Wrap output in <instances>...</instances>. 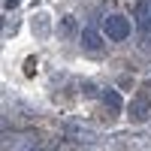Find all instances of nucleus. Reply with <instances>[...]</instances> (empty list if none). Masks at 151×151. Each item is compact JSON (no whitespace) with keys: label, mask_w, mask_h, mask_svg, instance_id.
<instances>
[{"label":"nucleus","mask_w":151,"mask_h":151,"mask_svg":"<svg viewBox=\"0 0 151 151\" xmlns=\"http://www.w3.org/2000/svg\"><path fill=\"white\" fill-rule=\"evenodd\" d=\"M148 109H151V106H148V97H145V94H139V97L130 103L127 115H130V121H145V118H148Z\"/></svg>","instance_id":"nucleus-3"},{"label":"nucleus","mask_w":151,"mask_h":151,"mask_svg":"<svg viewBox=\"0 0 151 151\" xmlns=\"http://www.w3.org/2000/svg\"><path fill=\"white\" fill-rule=\"evenodd\" d=\"M18 6V0H6V9H15Z\"/></svg>","instance_id":"nucleus-6"},{"label":"nucleus","mask_w":151,"mask_h":151,"mask_svg":"<svg viewBox=\"0 0 151 151\" xmlns=\"http://www.w3.org/2000/svg\"><path fill=\"white\" fill-rule=\"evenodd\" d=\"M103 100H106V106H109V109H115V112L124 106V100H121V94L115 91V88H106V91H103Z\"/></svg>","instance_id":"nucleus-5"},{"label":"nucleus","mask_w":151,"mask_h":151,"mask_svg":"<svg viewBox=\"0 0 151 151\" xmlns=\"http://www.w3.org/2000/svg\"><path fill=\"white\" fill-rule=\"evenodd\" d=\"M136 24L142 33H151V3H139L136 6Z\"/></svg>","instance_id":"nucleus-4"},{"label":"nucleus","mask_w":151,"mask_h":151,"mask_svg":"<svg viewBox=\"0 0 151 151\" xmlns=\"http://www.w3.org/2000/svg\"><path fill=\"white\" fill-rule=\"evenodd\" d=\"M103 36L106 33H100L97 27H85L82 30V48L85 52H103Z\"/></svg>","instance_id":"nucleus-2"},{"label":"nucleus","mask_w":151,"mask_h":151,"mask_svg":"<svg viewBox=\"0 0 151 151\" xmlns=\"http://www.w3.org/2000/svg\"><path fill=\"white\" fill-rule=\"evenodd\" d=\"M103 33L112 42H124L133 33V21L127 15H121V12H112V15H106V21H103Z\"/></svg>","instance_id":"nucleus-1"}]
</instances>
